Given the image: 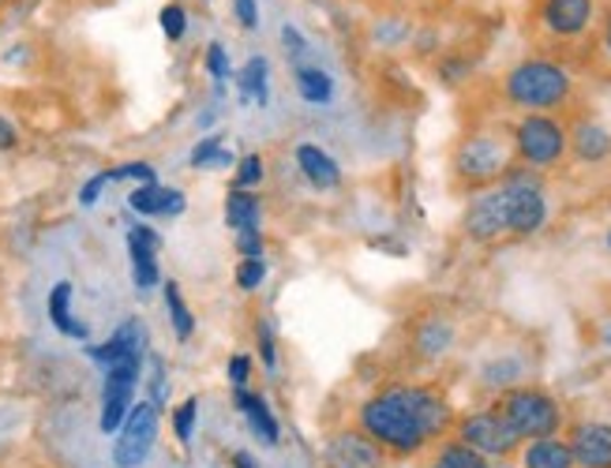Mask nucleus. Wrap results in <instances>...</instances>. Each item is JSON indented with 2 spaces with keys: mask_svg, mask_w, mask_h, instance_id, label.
<instances>
[{
  "mask_svg": "<svg viewBox=\"0 0 611 468\" xmlns=\"http://www.w3.org/2000/svg\"><path fill=\"white\" fill-rule=\"evenodd\" d=\"M259 222H263L259 192H241V187H233V192L225 195V225H230L233 233H241V228H255Z\"/></svg>",
  "mask_w": 611,
  "mask_h": 468,
  "instance_id": "23",
  "label": "nucleus"
},
{
  "mask_svg": "<svg viewBox=\"0 0 611 468\" xmlns=\"http://www.w3.org/2000/svg\"><path fill=\"white\" fill-rule=\"evenodd\" d=\"M128 206L143 217H181L189 211V199L181 187H162V184H140L128 195Z\"/></svg>",
  "mask_w": 611,
  "mask_h": 468,
  "instance_id": "17",
  "label": "nucleus"
},
{
  "mask_svg": "<svg viewBox=\"0 0 611 468\" xmlns=\"http://www.w3.org/2000/svg\"><path fill=\"white\" fill-rule=\"evenodd\" d=\"M502 217H507V236H533L548 225V192L537 173L529 169H510L499 181Z\"/></svg>",
  "mask_w": 611,
  "mask_h": 468,
  "instance_id": "6",
  "label": "nucleus"
},
{
  "mask_svg": "<svg viewBox=\"0 0 611 468\" xmlns=\"http://www.w3.org/2000/svg\"><path fill=\"white\" fill-rule=\"evenodd\" d=\"M424 468H496V465H491L485 454L458 442V438H442V442H436V450H431Z\"/></svg>",
  "mask_w": 611,
  "mask_h": 468,
  "instance_id": "24",
  "label": "nucleus"
},
{
  "mask_svg": "<svg viewBox=\"0 0 611 468\" xmlns=\"http://www.w3.org/2000/svg\"><path fill=\"white\" fill-rule=\"evenodd\" d=\"M455 420L458 413L447 394L424 383L383 386L357 408V427L390 457H420L455 431Z\"/></svg>",
  "mask_w": 611,
  "mask_h": 468,
  "instance_id": "1",
  "label": "nucleus"
},
{
  "mask_svg": "<svg viewBox=\"0 0 611 468\" xmlns=\"http://www.w3.org/2000/svg\"><path fill=\"white\" fill-rule=\"evenodd\" d=\"M206 72H211L214 79H218V87L225 83V79H233V68H230V53H225L222 42H211L206 45V57H203Z\"/></svg>",
  "mask_w": 611,
  "mask_h": 468,
  "instance_id": "35",
  "label": "nucleus"
},
{
  "mask_svg": "<svg viewBox=\"0 0 611 468\" xmlns=\"http://www.w3.org/2000/svg\"><path fill=\"white\" fill-rule=\"evenodd\" d=\"M461 233H466L472 244H496L507 236L499 184H491V187H485V192H477L469 199L466 214H461Z\"/></svg>",
  "mask_w": 611,
  "mask_h": 468,
  "instance_id": "12",
  "label": "nucleus"
},
{
  "mask_svg": "<svg viewBox=\"0 0 611 468\" xmlns=\"http://www.w3.org/2000/svg\"><path fill=\"white\" fill-rule=\"evenodd\" d=\"M567 446L574 468H611V424L608 420H578L567 427Z\"/></svg>",
  "mask_w": 611,
  "mask_h": 468,
  "instance_id": "13",
  "label": "nucleus"
},
{
  "mask_svg": "<svg viewBox=\"0 0 611 468\" xmlns=\"http://www.w3.org/2000/svg\"><path fill=\"white\" fill-rule=\"evenodd\" d=\"M510 151L526 169H556L570 154V132L551 113H526L510 128Z\"/></svg>",
  "mask_w": 611,
  "mask_h": 468,
  "instance_id": "5",
  "label": "nucleus"
},
{
  "mask_svg": "<svg viewBox=\"0 0 611 468\" xmlns=\"http://www.w3.org/2000/svg\"><path fill=\"white\" fill-rule=\"evenodd\" d=\"M230 465H233V468H259V461H255V457H252L248 450H233V454H230Z\"/></svg>",
  "mask_w": 611,
  "mask_h": 468,
  "instance_id": "44",
  "label": "nucleus"
},
{
  "mask_svg": "<svg viewBox=\"0 0 611 468\" xmlns=\"http://www.w3.org/2000/svg\"><path fill=\"white\" fill-rule=\"evenodd\" d=\"M297 169L315 192H334L342 184V165L323 151L319 143H301L297 146Z\"/></svg>",
  "mask_w": 611,
  "mask_h": 468,
  "instance_id": "19",
  "label": "nucleus"
},
{
  "mask_svg": "<svg viewBox=\"0 0 611 468\" xmlns=\"http://www.w3.org/2000/svg\"><path fill=\"white\" fill-rule=\"evenodd\" d=\"M225 378H230L233 390H244L252 383V356L248 353H233L230 364H225Z\"/></svg>",
  "mask_w": 611,
  "mask_h": 468,
  "instance_id": "38",
  "label": "nucleus"
},
{
  "mask_svg": "<svg viewBox=\"0 0 611 468\" xmlns=\"http://www.w3.org/2000/svg\"><path fill=\"white\" fill-rule=\"evenodd\" d=\"M491 408L502 416V424L515 431L521 442H533V438H551L567 427L563 401L556 394H548L544 386H510V390L496 394Z\"/></svg>",
  "mask_w": 611,
  "mask_h": 468,
  "instance_id": "3",
  "label": "nucleus"
},
{
  "mask_svg": "<svg viewBox=\"0 0 611 468\" xmlns=\"http://www.w3.org/2000/svg\"><path fill=\"white\" fill-rule=\"evenodd\" d=\"M297 94L308 105H327L334 98V79L319 64H297Z\"/></svg>",
  "mask_w": 611,
  "mask_h": 468,
  "instance_id": "26",
  "label": "nucleus"
},
{
  "mask_svg": "<svg viewBox=\"0 0 611 468\" xmlns=\"http://www.w3.org/2000/svg\"><path fill=\"white\" fill-rule=\"evenodd\" d=\"M189 162H192V169H211V165H236V157L225 151L222 146V135H206V139H200V143L192 146V154H189Z\"/></svg>",
  "mask_w": 611,
  "mask_h": 468,
  "instance_id": "29",
  "label": "nucleus"
},
{
  "mask_svg": "<svg viewBox=\"0 0 611 468\" xmlns=\"http://www.w3.org/2000/svg\"><path fill=\"white\" fill-rule=\"evenodd\" d=\"M597 23V0H537V27L551 42H581Z\"/></svg>",
  "mask_w": 611,
  "mask_h": 468,
  "instance_id": "10",
  "label": "nucleus"
},
{
  "mask_svg": "<svg viewBox=\"0 0 611 468\" xmlns=\"http://www.w3.org/2000/svg\"><path fill=\"white\" fill-rule=\"evenodd\" d=\"M110 181H140V184H157V173L151 162H128L110 169Z\"/></svg>",
  "mask_w": 611,
  "mask_h": 468,
  "instance_id": "36",
  "label": "nucleus"
},
{
  "mask_svg": "<svg viewBox=\"0 0 611 468\" xmlns=\"http://www.w3.org/2000/svg\"><path fill=\"white\" fill-rule=\"evenodd\" d=\"M510 169H515V151H510V139L499 132H472L450 154V173L469 192L499 184Z\"/></svg>",
  "mask_w": 611,
  "mask_h": 468,
  "instance_id": "4",
  "label": "nucleus"
},
{
  "mask_svg": "<svg viewBox=\"0 0 611 468\" xmlns=\"http://www.w3.org/2000/svg\"><path fill=\"white\" fill-rule=\"evenodd\" d=\"M105 184H113V181H110V169H105V173H98V176H91V181L83 184V192H79V203H83V206H94L98 195L105 192Z\"/></svg>",
  "mask_w": 611,
  "mask_h": 468,
  "instance_id": "39",
  "label": "nucleus"
},
{
  "mask_svg": "<svg viewBox=\"0 0 611 468\" xmlns=\"http://www.w3.org/2000/svg\"><path fill=\"white\" fill-rule=\"evenodd\" d=\"M49 323L57 326L64 337H75V342H86V323H79L72 315V282H57L49 288Z\"/></svg>",
  "mask_w": 611,
  "mask_h": 468,
  "instance_id": "22",
  "label": "nucleus"
},
{
  "mask_svg": "<svg viewBox=\"0 0 611 468\" xmlns=\"http://www.w3.org/2000/svg\"><path fill=\"white\" fill-rule=\"evenodd\" d=\"M263 176H267V162H263V154H244V157H236L233 187H241V192H255V187L263 184Z\"/></svg>",
  "mask_w": 611,
  "mask_h": 468,
  "instance_id": "31",
  "label": "nucleus"
},
{
  "mask_svg": "<svg viewBox=\"0 0 611 468\" xmlns=\"http://www.w3.org/2000/svg\"><path fill=\"white\" fill-rule=\"evenodd\" d=\"M162 301H165V312H170L173 334L181 337V342H189V337L195 334V315H192L189 301H184L181 285H176V282H165V285H162Z\"/></svg>",
  "mask_w": 611,
  "mask_h": 468,
  "instance_id": "27",
  "label": "nucleus"
},
{
  "mask_svg": "<svg viewBox=\"0 0 611 468\" xmlns=\"http://www.w3.org/2000/svg\"><path fill=\"white\" fill-rule=\"evenodd\" d=\"M458 334H455V323L442 315H428L420 318V326L413 330V353L420 356V360H442V356L455 348Z\"/></svg>",
  "mask_w": 611,
  "mask_h": 468,
  "instance_id": "18",
  "label": "nucleus"
},
{
  "mask_svg": "<svg viewBox=\"0 0 611 468\" xmlns=\"http://www.w3.org/2000/svg\"><path fill=\"white\" fill-rule=\"evenodd\" d=\"M600 49H604V61L611 64V8L604 12V27H600Z\"/></svg>",
  "mask_w": 611,
  "mask_h": 468,
  "instance_id": "43",
  "label": "nucleus"
},
{
  "mask_svg": "<svg viewBox=\"0 0 611 468\" xmlns=\"http://www.w3.org/2000/svg\"><path fill=\"white\" fill-rule=\"evenodd\" d=\"M608 247H611V228H608Z\"/></svg>",
  "mask_w": 611,
  "mask_h": 468,
  "instance_id": "46",
  "label": "nucleus"
},
{
  "mask_svg": "<svg viewBox=\"0 0 611 468\" xmlns=\"http://www.w3.org/2000/svg\"><path fill=\"white\" fill-rule=\"evenodd\" d=\"M255 342H259V360H263V367H267V372H278V342H274V330H271L267 318L255 326Z\"/></svg>",
  "mask_w": 611,
  "mask_h": 468,
  "instance_id": "34",
  "label": "nucleus"
},
{
  "mask_svg": "<svg viewBox=\"0 0 611 468\" xmlns=\"http://www.w3.org/2000/svg\"><path fill=\"white\" fill-rule=\"evenodd\" d=\"M157 23H162V34L170 38V42H181L184 31H189V12H184V4L170 0V4L157 12Z\"/></svg>",
  "mask_w": 611,
  "mask_h": 468,
  "instance_id": "33",
  "label": "nucleus"
},
{
  "mask_svg": "<svg viewBox=\"0 0 611 468\" xmlns=\"http://www.w3.org/2000/svg\"><path fill=\"white\" fill-rule=\"evenodd\" d=\"M455 438L458 442H466L469 450L485 454L488 461H507V457H515L521 450V438L510 431L507 424H502V416L491 405L488 408H472V413L458 416Z\"/></svg>",
  "mask_w": 611,
  "mask_h": 468,
  "instance_id": "7",
  "label": "nucleus"
},
{
  "mask_svg": "<svg viewBox=\"0 0 611 468\" xmlns=\"http://www.w3.org/2000/svg\"><path fill=\"white\" fill-rule=\"evenodd\" d=\"M233 405H236V413H244L252 435L259 438L263 446H278L282 442V424H278V416H274L267 397L252 394L248 386H244V390H233Z\"/></svg>",
  "mask_w": 611,
  "mask_h": 468,
  "instance_id": "16",
  "label": "nucleus"
},
{
  "mask_svg": "<svg viewBox=\"0 0 611 468\" xmlns=\"http://www.w3.org/2000/svg\"><path fill=\"white\" fill-rule=\"evenodd\" d=\"M236 252H241V258H263L267 255V241H263V228H241L236 233Z\"/></svg>",
  "mask_w": 611,
  "mask_h": 468,
  "instance_id": "37",
  "label": "nucleus"
},
{
  "mask_svg": "<svg viewBox=\"0 0 611 468\" xmlns=\"http://www.w3.org/2000/svg\"><path fill=\"white\" fill-rule=\"evenodd\" d=\"M518 461H521V468H574V457H570L567 438H559V435L521 442Z\"/></svg>",
  "mask_w": 611,
  "mask_h": 468,
  "instance_id": "21",
  "label": "nucleus"
},
{
  "mask_svg": "<svg viewBox=\"0 0 611 468\" xmlns=\"http://www.w3.org/2000/svg\"><path fill=\"white\" fill-rule=\"evenodd\" d=\"M271 64L267 57H252L248 64L236 72V87H241V102H259V109L271 102Z\"/></svg>",
  "mask_w": 611,
  "mask_h": 468,
  "instance_id": "25",
  "label": "nucleus"
},
{
  "mask_svg": "<svg viewBox=\"0 0 611 468\" xmlns=\"http://www.w3.org/2000/svg\"><path fill=\"white\" fill-rule=\"evenodd\" d=\"M282 42H285V45H293V49H289L293 57L308 53V45H304V38L297 34V27H282Z\"/></svg>",
  "mask_w": 611,
  "mask_h": 468,
  "instance_id": "42",
  "label": "nucleus"
},
{
  "mask_svg": "<svg viewBox=\"0 0 611 468\" xmlns=\"http://www.w3.org/2000/svg\"><path fill=\"white\" fill-rule=\"evenodd\" d=\"M86 356L98 364H116V360H143L146 356V326L140 323V318H128V323L116 330L110 342H102V345H91L86 348Z\"/></svg>",
  "mask_w": 611,
  "mask_h": 468,
  "instance_id": "15",
  "label": "nucleus"
},
{
  "mask_svg": "<svg viewBox=\"0 0 611 468\" xmlns=\"http://www.w3.org/2000/svg\"><path fill=\"white\" fill-rule=\"evenodd\" d=\"M233 12L241 19L244 31H255V27H259V8H255V0H233Z\"/></svg>",
  "mask_w": 611,
  "mask_h": 468,
  "instance_id": "40",
  "label": "nucleus"
},
{
  "mask_svg": "<svg viewBox=\"0 0 611 468\" xmlns=\"http://www.w3.org/2000/svg\"><path fill=\"white\" fill-rule=\"evenodd\" d=\"M16 143H19V132H16V124L8 121V116H0V151H12Z\"/></svg>",
  "mask_w": 611,
  "mask_h": 468,
  "instance_id": "41",
  "label": "nucleus"
},
{
  "mask_svg": "<svg viewBox=\"0 0 611 468\" xmlns=\"http://www.w3.org/2000/svg\"><path fill=\"white\" fill-rule=\"evenodd\" d=\"M574 87V72L563 61H551V57H521L502 75V98L515 109H526V113H551V109L570 105Z\"/></svg>",
  "mask_w": 611,
  "mask_h": 468,
  "instance_id": "2",
  "label": "nucleus"
},
{
  "mask_svg": "<svg viewBox=\"0 0 611 468\" xmlns=\"http://www.w3.org/2000/svg\"><path fill=\"white\" fill-rule=\"evenodd\" d=\"M157 427H162V408H154L151 401H135L128 408L121 431L113 435V465L143 468L157 442Z\"/></svg>",
  "mask_w": 611,
  "mask_h": 468,
  "instance_id": "8",
  "label": "nucleus"
},
{
  "mask_svg": "<svg viewBox=\"0 0 611 468\" xmlns=\"http://www.w3.org/2000/svg\"><path fill=\"white\" fill-rule=\"evenodd\" d=\"M143 378V360H116L105 367L102 378V413H98V427L102 435H116L128 416V408L135 405V390H140Z\"/></svg>",
  "mask_w": 611,
  "mask_h": 468,
  "instance_id": "9",
  "label": "nucleus"
},
{
  "mask_svg": "<svg viewBox=\"0 0 611 468\" xmlns=\"http://www.w3.org/2000/svg\"><path fill=\"white\" fill-rule=\"evenodd\" d=\"M570 154L585 165H600L611 157V132L600 121H578L570 128Z\"/></svg>",
  "mask_w": 611,
  "mask_h": 468,
  "instance_id": "20",
  "label": "nucleus"
},
{
  "mask_svg": "<svg viewBox=\"0 0 611 468\" xmlns=\"http://www.w3.org/2000/svg\"><path fill=\"white\" fill-rule=\"evenodd\" d=\"M195 424H200V397H184V401L173 408V435H176V442L192 446Z\"/></svg>",
  "mask_w": 611,
  "mask_h": 468,
  "instance_id": "30",
  "label": "nucleus"
},
{
  "mask_svg": "<svg viewBox=\"0 0 611 468\" xmlns=\"http://www.w3.org/2000/svg\"><path fill=\"white\" fill-rule=\"evenodd\" d=\"M600 342H604V345L611 348V318H608L604 326H600Z\"/></svg>",
  "mask_w": 611,
  "mask_h": 468,
  "instance_id": "45",
  "label": "nucleus"
},
{
  "mask_svg": "<svg viewBox=\"0 0 611 468\" xmlns=\"http://www.w3.org/2000/svg\"><path fill=\"white\" fill-rule=\"evenodd\" d=\"M233 282L241 293H255V288H263L267 282V258H241L233 271Z\"/></svg>",
  "mask_w": 611,
  "mask_h": 468,
  "instance_id": "32",
  "label": "nucleus"
},
{
  "mask_svg": "<svg viewBox=\"0 0 611 468\" xmlns=\"http://www.w3.org/2000/svg\"><path fill=\"white\" fill-rule=\"evenodd\" d=\"M157 252H162V236H157L151 225L128 228V258H132V282L140 293H151V288H157V282H162Z\"/></svg>",
  "mask_w": 611,
  "mask_h": 468,
  "instance_id": "14",
  "label": "nucleus"
},
{
  "mask_svg": "<svg viewBox=\"0 0 611 468\" xmlns=\"http://www.w3.org/2000/svg\"><path fill=\"white\" fill-rule=\"evenodd\" d=\"M323 465L327 468H387V454L371 442L360 427H342L323 442Z\"/></svg>",
  "mask_w": 611,
  "mask_h": 468,
  "instance_id": "11",
  "label": "nucleus"
},
{
  "mask_svg": "<svg viewBox=\"0 0 611 468\" xmlns=\"http://www.w3.org/2000/svg\"><path fill=\"white\" fill-rule=\"evenodd\" d=\"M521 378H526V364L515 360V356H496V360L485 364V372H480V383L496 394L510 390V386H521Z\"/></svg>",
  "mask_w": 611,
  "mask_h": 468,
  "instance_id": "28",
  "label": "nucleus"
}]
</instances>
